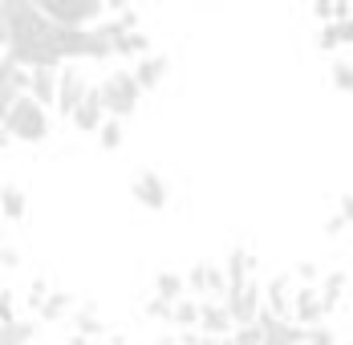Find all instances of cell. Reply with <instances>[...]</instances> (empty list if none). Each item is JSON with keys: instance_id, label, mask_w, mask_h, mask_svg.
<instances>
[{"instance_id": "6da1fadb", "label": "cell", "mask_w": 353, "mask_h": 345, "mask_svg": "<svg viewBox=\"0 0 353 345\" xmlns=\"http://www.w3.org/2000/svg\"><path fill=\"white\" fill-rule=\"evenodd\" d=\"M98 98H102V110H106V118H130L142 102V90L139 81H134V73L130 69H110L106 77L98 81Z\"/></svg>"}, {"instance_id": "7a4b0ae2", "label": "cell", "mask_w": 353, "mask_h": 345, "mask_svg": "<svg viewBox=\"0 0 353 345\" xmlns=\"http://www.w3.org/2000/svg\"><path fill=\"white\" fill-rule=\"evenodd\" d=\"M0 130L12 138V142H45L49 138V110L37 106L29 94L12 106L4 118H0Z\"/></svg>"}, {"instance_id": "3957f363", "label": "cell", "mask_w": 353, "mask_h": 345, "mask_svg": "<svg viewBox=\"0 0 353 345\" xmlns=\"http://www.w3.org/2000/svg\"><path fill=\"white\" fill-rule=\"evenodd\" d=\"M37 4L61 29H94L102 21V0H37Z\"/></svg>"}, {"instance_id": "277c9868", "label": "cell", "mask_w": 353, "mask_h": 345, "mask_svg": "<svg viewBox=\"0 0 353 345\" xmlns=\"http://www.w3.org/2000/svg\"><path fill=\"white\" fill-rule=\"evenodd\" d=\"M223 309H228V317L236 321V329H240V325H256V317H260V309H264V284L252 276V280H244V284L228 288V293H223Z\"/></svg>"}, {"instance_id": "5b68a950", "label": "cell", "mask_w": 353, "mask_h": 345, "mask_svg": "<svg viewBox=\"0 0 353 345\" xmlns=\"http://www.w3.org/2000/svg\"><path fill=\"white\" fill-rule=\"evenodd\" d=\"M130 195H134L146 211H163V207L171 204V187H167V179L154 171V167H142V171L130 179Z\"/></svg>"}, {"instance_id": "8992f818", "label": "cell", "mask_w": 353, "mask_h": 345, "mask_svg": "<svg viewBox=\"0 0 353 345\" xmlns=\"http://www.w3.org/2000/svg\"><path fill=\"white\" fill-rule=\"evenodd\" d=\"M90 90L94 86L85 81L81 66H61V81H57V110H61V118H73V110L85 102Z\"/></svg>"}, {"instance_id": "52a82bcc", "label": "cell", "mask_w": 353, "mask_h": 345, "mask_svg": "<svg viewBox=\"0 0 353 345\" xmlns=\"http://www.w3.org/2000/svg\"><path fill=\"white\" fill-rule=\"evenodd\" d=\"M187 293H203V297H212V301H223V293H228L223 264H219V260H199V264L187 273Z\"/></svg>"}, {"instance_id": "ba28073f", "label": "cell", "mask_w": 353, "mask_h": 345, "mask_svg": "<svg viewBox=\"0 0 353 345\" xmlns=\"http://www.w3.org/2000/svg\"><path fill=\"white\" fill-rule=\"evenodd\" d=\"M25 94H29V73L4 53V57H0V118L21 102Z\"/></svg>"}, {"instance_id": "9c48e42d", "label": "cell", "mask_w": 353, "mask_h": 345, "mask_svg": "<svg viewBox=\"0 0 353 345\" xmlns=\"http://www.w3.org/2000/svg\"><path fill=\"white\" fill-rule=\"evenodd\" d=\"M321 317H325V305H321V288H313V284L296 288V293H292V321H296V325H305V329H317Z\"/></svg>"}, {"instance_id": "30bf717a", "label": "cell", "mask_w": 353, "mask_h": 345, "mask_svg": "<svg viewBox=\"0 0 353 345\" xmlns=\"http://www.w3.org/2000/svg\"><path fill=\"white\" fill-rule=\"evenodd\" d=\"M70 122L77 126V130H81V135H98V130L106 126V110H102V98H98V86L85 94V102L73 110Z\"/></svg>"}, {"instance_id": "8fae6325", "label": "cell", "mask_w": 353, "mask_h": 345, "mask_svg": "<svg viewBox=\"0 0 353 345\" xmlns=\"http://www.w3.org/2000/svg\"><path fill=\"white\" fill-rule=\"evenodd\" d=\"M57 81H61V69H33L29 73V98L37 106H57Z\"/></svg>"}, {"instance_id": "7c38bea8", "label": "cell", "mask_w": 353, "mask_h": 345, "mask_svg": "<svg viewBox=\"0 0 353 345\" xmlns=\"http://www.w3.org/2000/svg\"><path fill=\"white\" fill-rule=\"evenodd\" d=\"M130 73H134V81H139L142 94H150V90H159V81H163V73H167V57H163V53H146V57H139V61L130 66Z\"/></svg>"}, {"instance_id": "4fadbf2b", "label": "cell", "mask_w": 353, "mask_h": 345, "mask_svg": "<svg viewBox=\"0 0 353 345\" xmlns=\"http://www.w3.org/2000/svg\"><path fill=\"white\" fill-rule=\"evenodd\" d=\"M223 276H228V288L252 280V276H256V256H252L248 248H232V252L223 256Z\"/></svg>"}, {"instance_id": "5bb4252c", "label": "cell", "mask_w": 353, "mask_h": 345, "mask_svg": "<svg viewBox=\"0 0 353 345\" xmlns=\"http://www.w3.org/2000/svg\"><path fill=\"white\" fill-rule=\"evenodd\" d=\"M199 325H203V333H208V337H215V342H219L228 329H236V321L228 317L223 301H208V305H203V317H199Z\"/></svg>"}, {"instance_id": "9a60e30c", "label": "cell", "mask_w": 353, "mask_h": 345, "mask_svg": "<svg viewBox=\"0 0 353 345\" xmlns=\"http://www.w3.org/2000/svg\"><path fill=\"white\" fill-rule=\"evenodd\" d=\"M154 297L167 301V305H179L187 297V276L183 273H159L154 276Z\"/></svg>"}, {"instance_id": "2e32d148", "label": "cell", "mask_w": 353, "mask_h": 345, "mask_svg": "<svg viewBox=\"0 0 353 345\" xmlns=\"http://www.w3.org/2000/svg\"><path fill=\"white\" fill-rule=\"evenodd\" d=\"M0 211H4L8 219H25V215H29V195H25V187L4 183V187H0Z\"/></svg>"}, {"instance_id": "e0dca14e", "label": "cell", "mask_w": 353, "mask_h": 345, "mask_svg": "<svg viewBox=\"0 0 353 345\" xmlns=\"http://www.w3.org/2000/svg\"><path fill=\"white\" fill-rule=\"evenodd\" d=\"M337 45H353V17L329 21V25L321 29V49H337Z\"/></svg>"}, {"instance_id": "ac0fdd59", "label": "cell", "mask_w": 353, "mask_h": 345, "mask_svg": "<svg viewBox=\"0 0 353 345\" xmlns=\"http://www.w3.org/2000/svg\"><path fill=\"white\" fill-rule=\"evenodd\" d=\"M29 337H33L29 321H4L0 325V345H29Z\"/></svg>"}, {"instance_id": "d6986e66", "label": "cell", "mask_w": 353, "mask_h": 345, "mask_svg": "<svg viewBox=\"0 0 353 345\" xmlns=\"http://www.w3.org/2000/svg\"><path fill=\"white\" fill-rule=\"evenodd\" d=\"M341 288H345V273H329L325 276V284H321V305H325V313L341 301Z\"/></svg>"}, {"instance_id": "ffe728a7", "label": "cell", "mask_w": 353, "mask_h": 345, "mask_svg": "<svg viewBox=\"0 0 353 345\" xmlns=\"http://www.w3.org/2000/svg\"><path fill=\"white\" fill-rule=\"evenodd\" d=\"M150 53V41H146V33H122V45H118V57H146Z\"/></svg>"}, {"instance_id": "44dd1931", "label": "cell", "mask_w": 353, "mask_h": 345, "mask_svg": "<svg viewBox=\"0 0 353 345\" xmlns=\"http://www.w3.org/2000/svg\"><path fill=\"white\" fill-rule=\"evenodd\" d=\"M199 317H203V305H195L191 297H183L171 309V325H199Z\"/></svg>"}, {"instance_id": "7402d4cb", "label": "cell", "mask_w": 353, "mask_h": 345, "mask_svg": "<svg viewBox=\"0 0 353 345\" xmlns=\"http://www.w3.org/2000/svg\"><path fill=\"white\" fill-rule=\"evenodd\" d=\"M329 77H333V90H341V94H353V61H333L329 69Z\"/></svg>"}, {"instance_id": "603a6c76", "label": "cell", "mask_w": 353, "mask_h": 345, "mask_svg": "<svg viewBox=\"0 0 353 345\" xmlns=\"http://www.w3.org/2000/svg\"><path fill=\"white\" fill-rule=\"evenodd\" d=\"M65 309H70V293H49V297H45V305H41L37 313H41L45 321H57Z\"/></svg>"}, {"instance_id": "cb8c5ba5", "label": "cell", "mask_w": 353, "mask_h": 345, "mask_svg": "<svg viewBox=\"0 0 353 345\" xmlns=\"http://www.w3.org/2000/svg\"><path fill=\"white\" fill-rule=\"evenodd\" d=\"M98 142H102V150H118L122 146V122L118 118H106V126L98 130Z\"/></svg>"}, {"instance_id": "d4e9b609", "label": "cell", "mask_w": 353, "mask_h": 345, "mask_svg": "<svg viewBox=\"0 0 353 345\" xmlns=\"http://www.w3.org/2000/svg\"><path fill=\"white\" fill-rule=\"evenodd\" d=\"M260 342H264L260 325H240V329H236V337H232V345H260Z\"/></svg>"}, {"instance_id": "484cf974", "label": "cell", "mask_w": 353, "mask_h": 345, "mask_svg": "<svg viewBox=\"0 0 353 345\" xmlns=\"http://www.w3.org/2000/svg\"><path fill=\"white\" fill-rule=\"evenodd\" d=\"M73 325H77L81 333H98V317H94V309H81L77 317H73Z\"/></svg>"}, {"instance_id": "4316f807", "label": "cell", "mask_w": 353, "mask_h": 345, "mask_svg": "<svg viewBox=\"0 0 353 345\" xmlns=\"http://www.w3.org/2000/svg\"><path fill=\"white\" fill-rule=\"evenodd\" d=\"M309 345H337V333H333L329 325H317V329L309 333Z\"/></svg>"}, {"instance_id": "83f0119b", "label": "cell", "mask_w": 353, "mask_h": 345, "mask_svg": "<svg viewBox=\"0 0 353 345\" xmlns=\"http://www.w3.org/2000/svg\"><path fill=\"white\" fill-rule=\"evenodd\" d=\"M171 309H175V305H167V301H159V297L146 301V313H150V317H167V321H171Z\"/></svg>"}, {"instance_id": "f1b7e54d", "label": "cell", "mask_w": 353, "mask_h": 345, "mask_svg": "<svg viewBox=\"0 0 353 345\" xmlns=\"http://www.w3.org/2000/svg\"><path fill=\"white\" fill-rule=\"evenodd\" d=\"M337 215H341V219H345V224L353 228V191H350V195H341V199H337Z\"/></svg>"}, {"instance_id": "f546056e", "label": "cell", "mask_w": 353, "mask_h": 345, "mask_svg": "<svg viewBox=\"0 0 353 345\" xmlns=\"http://www.w3.org/2000/svg\"><path fill=\"white\" fill-rule=\"evenodd\" d=\"M345 228H350V224H345V219H341V215H333V219H329V224H325V232H329V236H341V232H345Z\"/></svg>"}, {"instance_id": "4dcf8cb0", "label": "cell", "mask_w": 353, "mask_h": 345, "mask_svg": "<svg viewBox=\"0 0 353 345\" xmlns=\"http://www.w3.org/2000/svg\"><path fill=\"white\" fill-rule=\"evenodd\" d=\"M296 276H301V280H313V276H317V264H301Z\"/></svg>"}, {"instance_id": "1f68e13d", "label": "cell", "mask_w": 353, "mask_h": 345, "mask_svg": "<svg viewBox=\"0 0 353 345\" xmlns=\"http://www.w3.org/2000/svg\"><path fill=\"white\" fill-rule=\"evenodd\" d=\"M8 264V248H4V240H0V268Z\"/></svg>"}, {"instance_id": "d6a6232c", "label": "cell", "mask_w": 353, "mask_h": 345, "mask_svg": "<svg viewBox=\"0 0 353 345\" xmlns=\"http://www.w3.org/2000/svg\"><path fill=\"white\" fill-rule=\"evenodd\" d=\"M0 49H8V33H4V21H0Z\"/></svg>"}, {"instance_id": "836d02e7", "label": "cell", "mask_w": 353, "mask_h": 345, "mask_svg": "<svg viewBox=\"0 0 353 345\" xmlns=\"http://www.w3.org/2000/svg\"><path fill=\"white\" fill-rule=\"evenodd\" d=\"M8 142H12V138L4 135V130H0V150H4V146H8Z\"/></svg>"}, {"instance_id": "e575fe53", "label": "cell", "mask_w": 353, "mask_h": 345, "mask_svg": "<svg viewBox=\"0 0 353 345\" xmlns=\"http://www.w3.org/2000/svg\"><path fill=\"white\" fill-rule=\"evenodd\" d=\"M199 345H219V342H215V337H203V342H199Z\"/></svg>"}]
</instances>
